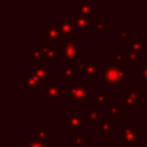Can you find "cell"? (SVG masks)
Returning a JSON list of instances; mask_svg holds the SVG:
<instances>
[{"label":"cell","mask_w":147,"mask_h":147,"mask_svg":"<svg viewBox=\"0 0 147 147\" xmlns=\"http://www.w3.org/2000/svg\"><path fill=\"white\" fill-rule=\"evenodd\" d=\"M100 77L105 83L114 88H121V85L125 83L126 70L119 65V63L106 62L100 68Z\"/></svg>","instance_id":"6da1fadb"},{"label":"cell","mask_w":147,"mask_h":147,"mask_svg":"<svg viewBox=\"0 0 147 147\" xmlns=\"http://www.w3.org/2000/svg\"><path fill=\"white\" fill-rule=\"evenodd\" d=\"M62 62L67 63L68 67L74 68L77 72H79L80 63L78 62V47L77 41L70 40L64 42L62 47Z\"/></svg>","instance_id":"7a4b0ae2"},{"label":"cell","mask_w":147,"mask_h":147,"mask_svg":"<svg viewBox=\"0 0 147 147\" xmlns=\"http://www.w3.org/2000/svg\"><path fill=\"white\" fill-rule=\"evenodd\" d=\"M87 98L88 91L83 84H68V99H70L74 105H83Z\"/></svg>","instance_id":"3957f363"},{"label":"cell","mask_w":147,"mask_h":147,"mask_svg":"<svg viewBox=\"0 0 147 147\" xmlns=\"http://www.w3.org/2000/svg\"><path fill=\"white\" fill-rule=\"evenodd\" d=\"M123 137L122 140L129 146H136L138 141L141 140V131L137 129L136 125H121L119 126Z\"/></svg>","instance_id":"277c9868"},{"label":"cell","mask_w":147,"mask_h":147,"mask_svg":"<svg viewBox=\"0 0 147 147\" xmlns=\"http://www.w3.org/2000/svg\"><path fill=\"white\" fill-rule=\"evenodd\" d=\"M87 119L86 115H69L67 119L62 121V124L68 127V130H77L84 125V121Z\"/></svg>","instance_id":"5b68a950"},{"label":"cell","mask_w":147,"mask_h":147,"mask_svg":"<svg viewBox=\"0 0 147 147\" xmlns=\"http://www.w3.org/2000/svg\"><path fill=\"white\" fill-rule=\"evenodd\" d=\"M88 17L80 13H77V15L74 18V31H88Z\"/></svg>","instance_id":"8992f818"},{"label":"cell","mask_w":147,"mask_h":147,"mask_svg":"<svg viewBox=\"0 0 147 147\" xmlns=\"http://www.w3.org/2000/svg\"><path fill=\"white\" fill-rule=\"evenodd\" d=\"M72 9L87 17H91L93 15V7L87 0H79L76 5L72 6Z\"/></svg>","instance_id":"52a82bcc"},{"label":"cell","mask_w":147,"mask_h":147,"mask_svg":"<svg viewBox=\"0 0 147 147\" xmlns=\"http://www.w3.org/2000/svg\"><path fill=\"white\" fill-rule=\"evenodd\" d=\"M31 74L39 79L40 84H47V62H41L37 64Z\"/></svg>","instance_id":"ba28073f"},{"label":"cell","mask_w":147,"mask_h":147,"mask_svg":"<svg viewBox=\"0 0 147 147\" xmlns=\"http://www.w3.org/2000/svg\"><path fill=\"white\" fill-rule=\"evenodd\" d=\"M41 34L45 37H48V40H53V41H57V42H62L63 41V36L62 33L59 31L57 28H53L51 25H48L46 28L45 31L41 32Z\"/></svg>","instance_id":"9c48e42d"},{"label":"cell","mask_w":147,"mask_h":147,"mask_svg":"<svg viewBox=\"0 0 147 147\" xmlns=\"http://www.w3.org/2000/svg\"><path fill=\"white\" fill-rule=\"evenodd\" d=\"M98 71H100V63H98V62H88V63H85L84 67H83V70H82L84 78L93 77Z\"/></svg>","instance_id":"30bf717a"},{"label":"cell","mask_w":147,"mask_h":147,"mask_svg":"<svg viewBox=\"0 0 147 147\" xmlns=\"http://www.w3.org/2000/svg\"><path fill=\"white\" fill-rule=\"evenodd\" d=\"M56 28L62 36H71L74 31V21H57Z\"/></svg>","instance_id":"8fae6325"},{"label":"cell","mask_w":147,"mask_h":147,"mask_svg":"<svg viewBox=\"0 0 147 147\" xmlns=\"http://www.w3.org/2000/svg\"><path fill=\"white\" fill-rule=\"evenodd\" d=\"M41 93L45 94L48 99H56L61 94V88L59 85H47L46 87L41 88Z\"/></svg>","instance_id":"7c38bea8"},{"label":"cell","mask_w":147,"mask_h":147,"mask_svg":"<svg viewBox=\"0 0 147 147\" xmlns=\"http://www.w3.org/2000/svg\"><path fill=\"white\" fill-rule=\"evenodd\" d=\"M21 83L22 84H24V85H26V87L28 88H30V90H33L40 82H39V79L34 76V75H32V74H29V75H26L25 77H23V78H21Z\"/></svg>","instance_id":"4fadbf2b"},{"label":"cell","mask_w":147,"mask_h":147,"mask_svg":"<svg viewBox=\"0 0 147 147\" xmlns=\"http://www.w3.org/2000/svg\"><path fill=\"white\" fill-rule=\"evenodd\" d=\"M87 116V122L90 125L94 126V125H100L102 123V121L100 119V114L98 110L95 109H90L88 114H86Z\"/></svg>","instance_id":"5bb4252c"},{"label":"cell","mask_w":147,"mask_h":147,"mask_svg":"<svg viewBox=\"0 0 147 147\" xmlns=\"http://www.w3.org/2000/svg\"><path fill=\"white\" fill-rule=\"evenodd\" d=\"M116 130V126L110 124L107 119H103L102 123L100 124V129H99V134L102 136V137H106V136H109L110 132L115 131Z\"/></svg>","instance_id":"9a60e30c"},{"label":"cell","mask_w":147,"mask_h":147,"mask_svg":"<svg viewBox=\"0 0 147 147\" xmlns=\"http://www.w3.org/2000/svg\"><path fill=\"white\" fill-rule=\"evenodd\" d=\"M42 53H44V57L46 59V62L51 63V62H53L54 59L57 57L59 48H57V46H52V47H48L47 49L42 51Z\"/></svg>","instance_id":"2e32d148"},{"label":"cell","mask_w":147,"mask_h":147,"mask_svg":"<svg viewBox=\"0 0 147 147\" xmlns=\"http://www.w3.org/2000/svg\"><path fill=\"white\" fill-rule=\"evenodd\" d=\"M44 59V53H42V49L41 48H37L36 46H32L31 47V62L32 63H41Z\"/></svg>","instance_id":"e0dca14e"},{"label":"cell","mask_w":147,"mask_h":147,"mask_svg":"<svg viewBox=\"0 0 147 147\" xmlns=\"http://www.w3.org/2000/svg\"><path fill=\"white\" fill-rule=\"evenodd\" d=\"M146 45H147V42L144 41V40H141V37H140V36H136L134 41L131 42V49L134 51V52L140 53V51H141Z\"/></svg>","instance_id":"ac0fdd59"},{"label":"cell","mask_w":147,"mask_h":147,"mask_svg":"<svg viewBox=\"0 0 147 147\" xmlns=\"http://www.w3.org/2000/svg\"><path fill=\"white\" fill-rule=\"evenodd\" d=\"M36 131H37V137L39 140H41L42 142L47 144V126L46 125H37L36 126Z\"/></svg>","instance_id":"d6986e66"},{"label":"cell","mask_w":147,"mask_h":147,"mask_svg":"<svg viewBox=\"0 0 147 147\" xmlns=\"http://www.w3.org/2000/svg\"><path fill=\"white\" fill-rule=\"evenodd\" d=\"M26 147H47L46 142H42L38 139V137H32L29 141H26Z\"/></svg>","instance_id":"ffe728a7"},{"label":"cell","mask_w":147,"mask_h":147,"mask_svg":"<svg viewBox=\"0 0 147 147\" xmlns=\"http://www.w3.org/2000/svg\"><path fill=\"white\" fill-rule=\"evenodd\" d=\"M140 83H147V62H142L140 64Z\"/></svg>","instance_id":"44dd1931"},{"label":"cell","mask_w":147,"mask_h":147,"mask_svg":"<svg viewBox=\"0 0 147 147\" xmlns=\"http://www.w3.org/2000/svg\"><path fill=\"white\" fill-rule=\"evenodd\" d=\"M94 99H95V105L100 106V105H103L106 100L110 99V94L109 93H102V94H95L94 95Z\"/></svg>","instance_id":"7402d4cb"},{"label":"cell","mask_w":147,"mask_h":147,"mask_svg":"<svg viewBox=\"0 0 147 147\" xmlns=\"http://www.w3.org/2000/svg\"><path fill=\"white\" fill-rule=\"evenodd\" d=\"M124 96H125V98H129V99H131V100H133V101L137 103V101H138L139 98H140V94H139V92H138L136 88H132L130 92H126Z\"/></svg>","instance_id":"603a6c76"},{"label":"cell","mask_w":147,"mask_h":147,"mask_svg":"<svg viewBox=\"0 0 147 147\" xmlns=\"http://www.w3.org/2000/svg\"><path fill=\"white\" fill-rule=\"evenodd\" d=\"M75 74H77V71L71 67H65L62 69V76L64 78H72Z\"/></svg>","instance_id":"cb8c5ba5"},{"label":"cell","mask_w":147,"mask_h":147,"mask_svg":"<svg viewBox=\"0 0 147 147\" xmlns=\"http://www.w3.org/2000/svg\"><path fill=\"white\" fill-rule=\"evenodd\" d=\"M127 55L130 56V59H131L132 62H134V63H140V64L142 63V62H141V57H140V55H139L138 52H134V51L130 49V51L127 52Z\"/></svg>","instance_id":"d4e9b609"},{"label":"cell","mask_w":147,"mask_h":147,"mask_svg":"<svg viewBox=\"0 0 147 147\" xmlns=\"http://www.w3.org/2000/svg\"><path fill=\"white\" fill-rule=\"evenodd\" d=\"M126 55H127V53H125V52H123V51H117V52H115V60L118 62V63H125V61H126Z\"/></svg>","instance_id":"484cf974"},{"label":"cell","mask_w":147,"mask_h":147,"mask_svg":"<svg viewBox=\"0 0 147 147\" xmlns=\"http://www.w3.org/2000/svg\"><path fill=\"white\" fill-rule=\"evenodd\" d=\"M119 103H121V105H124V106H125V108L129 110V109H131V107H132L136 102H134L133 100H131V99H129V98H125V96H124V98H122V99L119 100Z\"/></svg>","instance_id":"4316f807"},{"label":"cell","mask_w":147,"mask_h":147,"mask_svg":"<svg viewBox=\"0 0 147 147\" xmlns=\"http://www.w3.org/2000/svg\"><path fill=\"white\" fill-rule=\"evenodd\" d=\"M108 109H109V115H121V108L117 105L110 103Z\"/></svg>","instance_id":"83f0119b"},{"label":"cell","mask_w":147,"mask_h":147,"mask_svg":"<svg viewBox=\"0 0 147 147\" xmlns=\"http://www.w3.org/2000/svg\"><path fill=\"white\" fill-rule=\"evenodd\" d=\"M84 141H85V139H84V136H76V137H74V139H72V145L75 146V147H80L83 144H84Z\"/></svg>","instance_id":"f1b7e54d"},{"label":"cell","mask_w":147,"mask_h":147,"mask_svg":"<svg viewBox=\"0 0 147 147\" xmlns=\"http://www.w3.org/2000/svg\"><path fill=\"white\" fill-rule=\"evenodd\" d=\"M94 31H105V21H95Z\"/></svg>","instance_id":"f546056e"},{"label":"cell","mask_w":147,"mask_h":147,"mask_svg":"<svg viewBox=\"0 0 147 147\" xmlns=\"http://www.w3.org/2000/svg\"><path fill=\"white\" fill-rule=\"evenodd\" d=\"M129 36H130V31H119V40L122 42H124Z\"/></svg>","instance_id":"4dcf8cb0"},{"label":"cell","mask_w":147,"mask_h":147,"mask_svg":"<svg viewBox=\"0 0 147 147\" xmlns=\"http://www.w3.org/2000/svg\"><path fill=\"white\" fill-rule=\"evenodd\" d=\"M140 107L142 110H145V113L147 114V99H141L140 100Z\"/></svg>","instance_id":"1f68e13d"},{"label":"cell","mask_w":147,"mask_h":147,"mask_svg":"<svg viewBox=\"0 0 147 147\" xmlns=\"http://www.w3.org/2000/svg\"><path fill=\"white\" fill-rule=\"evenodd\" d=\"M80 147H90V141H88V140H85L84 144H83Z\"/></svg>","instance_id":"d6a6232c"},{"label":"cell","mask_w":147,"mask_h":147,"mask_svg":"<svg viewBox=\"0 0 147 147\" xmlns=\"http://www.w3.org/2000/svg\"><path fill=\"white\" fill-rule=\"evenodd\" d=\"M146 62H147V53H146Z\"/></svg>","instance_id":"836d02e7"}]
</instances>
